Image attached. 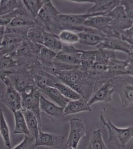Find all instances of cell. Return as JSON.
Returning <instances> with one entry per match:
<instances>
[{"mask_svg":"<svg viewBox=\"0 0 133 149\" xmlns=\"http://www.w3.org/2000/svg\"><path fill=\"white\" fill-rule=\"evenodd\" d=\"M127 60L117 59L114 51L97 49L95 62L88 72L95 80L94 92L108 80L127 75Z\"/></svg>","mask_w":133,"mask_h":149,"instance_id":"cell-1","label":"cell"},{"mask_svg":"<svg viewBox=\"0 0 133 149\" xmlns=\"http://www.w3.org/2000/svg\"><path fill=\"white\" fill-rule=\"evenodd\" d=\"M55 76L88 101L94 93L95 80L88 72L79 69V66L59 72Z\"/></svg>","mask_w":133,"mask_h":149,"instance_id":"cell-2","label":"cell"},{"mask_svg":"<svg viewBox=\"0 0 133 149\" xmlns=\"http://www.w3.org/2000/svg\"><path fill=\"white\" fill-rule=\"evenodd\" d=\"M101 125L108 131V143L118 149H123L133 138V126L126 128H119L111 120H106L102 113L100 116Z\"/></svg>","mask_w":133,"mask_h":149,"instance_id":"cell-3","label":"cell"},{"mask_svg":"<svg viewBox=\"0 0 133 149\" xmlns=\"http://www.w3.org/2000/svg\"><path fill=\"white\" fill-rule=\"evenodd\" d=\"M103 15L101 14H60L56 17V27L58 34L63 30L81 32L85 26L83 24L86 19L92 16Z\"/></svg>","mask_w":133,"mask_h":149,"instance_id":"cell-4","label":"cell"},{"mask_svg":"<svg viewBox=\"0 0 133 149\" xmlns=\"http://www.w3.org/2000/svg\"><path fill=\"white\" fill-rule=\"evenodd\" d=\"M20 93L22 109L32 112L36 115L41 127V112L40 109V100L41 95L40 90L36 85H31Z\"/></svg>","mask_w":133,"mask_h":149,"instance_id":"cell-5","label":"cell"},{"mask_svg":"<svg viewBox=\"0 0 133 149\" xmlns=\"http://www.w3.org/2000/svg\"><path fill=\"white\" fill-rule=\"evenodd\" d=\"M0 80L6 85L5 90L3 91L1 95V102L13 113L21 110L22 109L21 93L15 89L7 76L0 77Z\"/></svg>","mask_w":133,"mask_h":149,"instance_id":"cell-6","label":"cell"},{"mask_svg":"<svg viewBox=\"0 0 133 149\" xmlns=\"http://www.w3.org/2000/svg\"><path fill=\"white\" fill-rule=\"evenodd\" d=\"M60 13L53 4L51 1H48L39 12L35 19L36 24L47 32L58 34L56 27L55 18Z\"/></svg>","mask_w":133,"mask_h":149,"instance_id":"cell-7","label":"cell"},{"mask_svg":"<svg viewBox=\"0 0 133 149\" xmlns=\"http://www.w3.org/2000/svg\"><path fill=\"white\" fill-rule=\"evenodd\" d=\"M106 15L111 18L110 28L115 36H120L122 32L133 26V21L128 17L124 7L121 5L116 7Z\"/></svg>","mask_w":133,"mask_h":149,"instance_id":"cell-8","label":"cell"},{"mask_svg":"<svg viewBox=\"0 0 133 149\" xmlns=\"http://www.w3.org/2000/svg\"><path fill=\"white\" fill-rule=\"evenodd\" d=\"M69 134L66 142V147L77 149L79 141L86 135V128L83 120L73 118L70 120Z\"/></svg>","mask_w":133,"mask_h":149,"instance_id":"cell-9","label":"cell"},{"mask_svg":"<svg viewBox=\"0 0 133 149\" xmlns=\"http://www.w3.org/2000/svg\"><path fill=\"white\" fill-rule=\"evenodd\" d=\"M82 52L73 45L63 43L62 49L58 53L55 61L70 66H79Z\"/></svg>","mask_w":133,"mask_h":149,"instance_id":"cell-10","label":"cell"},{"mask_svg":"<svg viewBox=\"0 0 133 149\" xmlns=\"http://www.w3.org/2000/svg\"><path fill=\"white\" fill-rule=\"evenodd\" d=\"M97 49L122 51L129 55L133 53V46L118 36H106L104 41L96 47Z\"/></svg>","mask_w":133,"mask_h":149,"instance_id":"cell-11","label":"cell"},{"mask_svg":"<svg viewBox=\"0 0 133 149\" xmlns=\"http://www.w3.org/2000/svg\"><path fill=\"white\" fill-rule=\"evenodd\" d=\"M114 93H115V85L113 78L105 82L94 92L88 103L91 106L97 102H109L112 100Z\"/></svg>","mask_w":133,"mask_h":149,"instance_id":"cell-12","label":"cell"},{"mask_svg":"<svg viewBox=\"0 0 133 149\" xmlns=\"http://www.w3.org/2000/svg\"><path fill=\"white\" fill-rule=\"evenodd\" d=\"M120 77L114 78L115 93L119 95L122 107L125 109L133 104V85Z\"/></svg>","mask_w":133,"mask_h":149,"instance_id":"cell-13","label":"cell"},{"mask_svg":"<svg viewBox=\"0 0 133 149\" xmlns=\"http://www.w3.org/2000/svg\"><path fill=\"white\" fill-rule=\"evenodd\" d=\"M26 36L16 32H5L0 45V54L10 55L19 47Z\"/></svg>","mask_w":133,"mask_h":149,"instance_id":"cell-14","label":"cell"},{"mask_svg":"<svg viewBox=\"0 0 133 149\" xmlns=\"http://www.w3.org/2000/svg\"><path fill=\"white\" fill-rule=\"evenodd\" d=\"M7 76L10 78L15 89L20 93L29 86L36 85L32 75L25 68H19Z\"/></svg>","mask_w":133,"mask_h":149,"instance_id":"cell-15","label":"cell"},{"mask_svg":"<svg viewBox=\"0 0 133 149\" xmlns=\"http://www.w3.org/2000/svg\"><path fill=\"white\" fill-rule=\"evenodd\" d=\"M65 137L63 135L43 132L40 129L39 135L35 140L34 148L46 147L53 149H60L62 147Z\"/></svg>","mask_w":133,"mask_h":149,"instance_id":"cell-16","label":"cell"},{"mask_svg":"<svg viewBox=\"0 0 133 149\" xmlns=\"http://www.w3.org/2000/svg\"><path fill=\"white\" fill-rule=\"evenodd\" d=\"M111 17L106 15L92 16L86 19L83 24L85 27L100 31L106 36H115L110 28Z\"/></svg>","mask_w":133,"mask_h":149,"instance_id":"cell-17","label":"cell"},{"mask_svg":"<svg viewBox=\"0 0 133 149\" xmlns=\"http://www.w3.org/2000/svg\"><path fill=\"white\" fill-rule=\"evenodd\" d=\"M79 43L96 47L102 42L106 36L100 31L90 27H85L84 31L77 33Z\"/></svg>","mask_w":133,"mask_h":149,"instance_id":"cell-18","label":"cell"},{"mask_svg":"<svg viewBox=\"0 0 133 149\" xmlns=\"http://www.w3.org/2000/svg\"><path fill=\"white\" fill-rule=\"evenodd\" d=\"M40 109L41 112L44 113L52 119L58 120L64 117V108L47 100L42 93L40 100Z\"/></svg>","mask_w":133,"mask_h":149,"instance_id":"cell-19","label":"cell"},{"mask_svg":"<svg viewBox=\"0 0 133 149\" xmlns=\"http://www.w3.org/2000/svg\"><path fill=\"white\" fill-rule=\"evenodd\" d=\"M121 1L116 0H93L89 1L91 3L94 5L89 8L86 14H101L106 15L113 9L120 5Z\"/></svg>","mask_w":133,"mask_h":149,"instance_id":"cell-20","label":"cell"},{"mask_svg":"<svg viewBox=\"0 0 133 149\" xmlns=\"http://www.w3.org/2000/svg\"><path fill=\"white\" fill-rule=\"evenodd\" d=\"M92 111L91 106L88 100L83 97L79 100H70L64 109V116L79 113L82 112Z\"/></svg>","mask_w":133,"mask_h":149,"instance_id":"cell-21","label":"cell"},{"mask_svg":"<svg viewBox=\"0 0 133 149\" xmlns=\"http://www.w3.org/2000/svg\"><path fill=\"white\" fill-rule=\"evenodd\" d=\"M39 89L41 93L47 95L53 102L64 109L71 100L63 96L59 90L55 87L49 86Z\"/></svg>","mask_w":133,"mask_h":149,"instance_id":"cell-22","label":"cell"},{"mask_svg":"<svg viewBox=\"0 0 133 149\" xmlns=\"http://www.w3.org/2000/svg\"><path fill=\"white\" fill-rule=\"evenodd\" d=\"M19 68L17 61L12 56L0 54V77L10 74Z\"/></svg>","mask_w":133,"mask_h":149,"instance_id":"cell-23","label":"cell"},{"mask_svg":"<svg viewBox=\"0 0 133 149\" xmlns=\"http://www.w3.org/2000/svg\"><path fill=\"white\" fill-rule=\"evenodd\" d=\"M21 110L24 114L27 127L31 135L36 140L39 135V131L41 129L38 119L36 115L31 111L24 109Z\"/></svg>","mask_w":133,"mask_h":149,"instance_id":"cell-24","label":"cell"},{"mask_svg":"<svg viewBox=\"0 0 133 149\" xmlns=\"http://www.w3.org/2000/svg\"><path fill=\"white\" fill-rule=\"evenodd\" d=\"M13 113L14 114L15 119L14 133L32 136L27 127L25 118L22 110H18Z\"/></svg>","mask_w":133,"mask_h":149,"instance_id":"cell-25","label":"cell"},{"mask_svg":"<svg viewBox=\"0 0 133 149\" xmlns=\"http://www.w3.org/2000/svg\"><path fill=\"white\" fill-rule=\"evenodd\" d=\"M44 41L43 46L58 53L62 49L63 43L60 40L58 36L52 32L44 31Z\"/></svg>","mask_w":133,"mask_h":149,"instance_id":"cell-26","label":"cell"},{"mask_svg":"<svg viewBox=\"0 0 133 149\" xmlns=\"http://www.w3.org/2000/svg\"><path fill=\"white\" fill-rule=\"evenodd\" d=\"M58 53L41 45L39 49L38 58L42 65V68L50 66L55 60Z\"/></svg>","mask_w":133,"mask_h":149,"instance_id":"cell-27","label":"cell"},{"mask_svg":"<svg viewBox=\"0 0 133 149\" xmlns=\"http://www.w3.org/2000/svg\"><path fill=\"white\" fill-rule=\"evenodd\" d=\"M96 52V50H83L80 59V64L79 66V69L86 72L91 69L95 61Z\"/></svg>","mask_w":133,"mask_h":149,"instance_id":"cell-28","label":"cell"},{"mask_svg":"<svg viewBox=\"0 0 133 149\" xmlns=\"http://www.w3.org/2000/svg\"><path fill=\"white\" fill-rule=\"evenodd\" d=\"M48 0H23L22 3L29 15L34 19Z\"/></svg>","mask_w":133,"mask_h":149,"instance_id":"cell-29","label":"cell"},{"mask_svg":"<svg viewBox=\"0 0 133 149\" xmlns=\"http://www.w3.org/2000/svg\"><path fill=\"white\" fill-rule=\"evenodd\" d=\"M44 29L36 24L29 29L27 33V38L35 44L43 45L44 41Z\"/></svg>","mask_w":133,"mask_h":149,"instance_id":"cell-30","label":"cell"},{"mask_svg":"<svg viewBox=\"0 0 133 149\" xmlns=\"http://www.w3.org/2000/svg\"><path fill=\"white\" fill-rule=\"evenodd\" d=\"M0 134L6 147H11L10 131L4 116L3 110L0 109Z\"/></svg>","mask_w":133,"mask_h":149,"instance_id":"cell-31","label":"cell"},{"mask_svg":"<svg viewBox=\"0 0 133 149\" xmlns=\"http://www.w3.org/2000/svg\"><path fill=\"white\" fill-rule=\"evenodd\" d=\"M86 149H108L103 139L101 129L93 132Z\"/></svg>","mask_w":133,"mask_h":149,"instance_id":"cell-32","label":"cell"},{"mask_svg":"<svg viewBox=\"0 0 133 149\" xmlns=\"http://www.w3.org/2000/svg\"><path fill=\"white\" fill-rule=\"evenodd\" d=\"M20 15H29L23 3L19 8L12 13L0 17V26L6 27L15 18Z\"/></svg>","mask_w":133,"mask_h":149,"instance_id":"cell-33","label":"cell"},{"mask_svg":"<svg viewBox=\"0 0 133 149\" xmlns=\"http://www.w3.org/2000/svg\"><path fill=\"white\" fill-rule=\"evenodd\" d=\"M22 4V1L1 0L0 1V17L10 13L19 8Z\"/></svg>","mask_w":133,"mask_h":149,"instance_id":"cell-34","label":"cell"},{"mask_svg":"<svg viewBox=\"0 0 133 149\" xmlns=\"http://www.w3.org/2000/svg\"><path fill=\"white\" fill-rule=\"evenodd\" d=\"M54 87L57 88L63 96L71 100H77L81 98V95L67 85L59 81L54 85Z\"/></svg>","mask_w":133,"mask_h":149,"instance_id":"cell-35","label":"cell"},{"mask_svg":"<svg viewBox=\"0 0 133 149\" xmlns=\"http://www.w3.org/2000/svg\"><path fill=\"white\" fill-rule=\"evenodd\" d=\"M60 40L63 44L73 45L76 43L79 42V37L77 33L68 31L63 30L58 34Z\"/></svg>","mask_w":133,"mask_h":149,"instance_id":"cell-36","label":"cell"},{"mask_svg":"<svg viewBox=\"0 0 133 149\" xmlns=\"http://www.w3.org/2000/svg\"><path fill=\"white\" fill-rule=\"evenodd\" d=\"M35 139L32 136H25L24 140L13 149H35Z\"/></svg>","mask_w":133,"mask_h":149,"instance_id":"cell-37","label":"cell"},{"mask_svg":"<svg viewBox=\"0 0 133 149\" xmlns=\"http://www.w3.org/2000/svg\"><path fill=\"white\" fill-rule=\"evenodd\" d=\"M120 5L124 7L125 13L128 17L133 22V1L123 0L121 1Z\"/></svg>","mask_w":133,"mask_h":149,"instance_id":"cell-38","label":"cell"},{"mask_svg":"<svg viewBox=\"0 0 133 149\" xmlns=\"http://www.w3.org/2000/svg\"><path fill=\"white\" fill-rule=\"evenodd\" d=\"M120 37L124 40L133 46V25L130 29L122 32Z\"/></svg>","mask_w":133,"mask_h":149,"instance_id":"cell-39","label":"cell"},{"mask_svg":"<svg viewBox=\"0 0 133 149\" xmlns=\"http://www.w3.org/2000/svg\"><path fill=\"white\" fill-rule=\"evenodd\" d=\"M128 63L126 67V71L127 75H131L133 77V61L129 59H127Z\"/></svg>","mask_w":133,"mask_h":149,"instance_id":"cell-40","label":"cell"},{"mask_svg":"<svg viewBox=\"0 0 133 149\" xmlns=\"http://www.w3.org/2000/svg\"><path fill=\"white\" fill-rule=\"evenodd\" d=\"M6 27L0 26V45L1 44L3 36L5 33Z\"/></svg>","mask_w":133,"mask_h":149,"instance_id":"cell-41","label":"cell"},{"mask_svg":"<svg viewBox=\"0 0 133 149\" xmlns=\"http://www.w3.org/2000/svg\"><path fill=\"white\" fill-rule=\"evenodd\" d=\"M130 149H133V141L131 145V146H130Z\"/></svg>","mask_w":133,"mask_h":149,"instance_id":"cell-42","label":"cell"},{"mask_svg":"<svg viewBox=\"0 0 133 149\" xmlns=\"http://www.w3.org/2000/svg\"><path fill=\"white\" fill-rule=\"evenodd\" d=\"M68 149H75V148H73L70 147V148H68Z\"/></svg>","mask_w":133,"mask_h":149,"instance_id":"cell-43","label":"cell"},{"mask_svg":"<svg viewBox=\"0 0 133 149\" xmlns=\"http://www.w3.org/2000/svg\"><path fill=\"white\" fill-rule=\"evenodd\" d=\"M0 48H1V46H0Z\"/></svg>","mask_w":133,"mask_h":149,"instance_id":"cell-44","label":"cell"},{"mask_svg":"<svg viewBox=\"0 0 133 149\" xmlns=\"http://www.w3.org/2000/svg\"><path fill=\"white\" fill-rule=\"evenodd\" d=\"M133 53H132V54H133Z\"/></svg>","mask_w":133,"mask_h":149,"instance_id":"cell-45","label":"cell"}]
</instances>
